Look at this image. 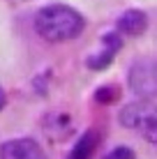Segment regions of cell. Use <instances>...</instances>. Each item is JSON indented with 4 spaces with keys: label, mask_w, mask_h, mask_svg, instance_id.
<instances>
[{
    "label": "cell",
    "mask_w": 157,
    "mask_h": 159,
    "mask_svg": "<svg viewBox=\"0 0 157 159\" xmlns=\"http://www.w3.org/2000/svg\"><path fill=\"white\" fill-rule=\"evenodd\" d=\"M95 99L99 102V104H111V102H116L118 99V88H99V90L95 92Z\"/></svg>",
    "instance_id": "cell-8"
},
{
    "label": "cell",
    "mask_w": 157,
    "mask_h": 159,
    "mask_svg": "<svg viewBox=\"0 0 157 159\" xmlns=\"http://www.w3.org/2000/svg\"><path fill=\"white\" fill-rule=\"evenodd\" d=\"M5 102H7V97H5V90L0 88V111L5 108Z\"/></svg>",
    "instance_id": "cell-10"
},
{
    "label": "cell",
    "mask_w": 157,
    "mask_h": 159,
    "mask_svg": "<svg viewBox=\"0 0 157 159\" xmlns=\"http://www.w3.org/2000/svg\"><path fill=\"white\" fill-rule=\"evenodd\" d=\"M129 88L141 99L157 97V60H139L129 69Z\"/></svg>",
    "instance_id": "cell-3"
},
{
    "label": "cell",
    "mask_w": 157,
    "mask_h": 159,
    "mask_svg": "<svg viewBox=\"0 0 157 159\" xmlns=\"http://www.w3.org/2000/svg\"><path fill=\"white\" fill-rule=\"evenodd\" d=\"M111 60H113V51L104 48V53H99V56H90V58H88V67H90V69H104L106 65H111Z\"/></svg>",
    "instance_id": "cell-7"
},
{
    "label": "cell",
    "mask_w": 157,
    "mask_h": 159,
    "mask_svg": "<svg viewBox=\"0 0 157 159\" xmlns=\"http://www.w3.org/2000/svg\"><path fill=\"white\" fill-rule=\"evenodd\" d=\"M85 21L76 9L65 5L42 7L35 16V30L48 42H69L81 35Z\"/></svg>",
    "instance_id": "cell-1"
},
{
    "label": "cell",
    "mask_w": 157,
    "mask_h": 159,
    "mask_svg": "<svg viewBox=\"0 0 157 159\" xmlns=\"http://www.w3.org/2000/svg\"><path fill=\"white\" fill-rule=\"evenodd\" d=\"M120 125L139 131L150 143H157V104H153L150 99L127 104L120 111Z\"/></svg>",
    "instance_id": "cell-2"
},
{
    "label": "cell",
    "mask_w": 157,
    "mask_h": 159,
    "mask_svg": "<svg viewBox=\"0 0 157 159\" xmlns=\"http://www.w3.org/2000/svg\"><path fill=\"white\" fill-rule=\"evenodd\" d=\"M95 148H97V134L95 131H88V134H83L76 141V145H74L69 159H90L93 152H95Z\"/></svg>",
    "instance_id": "cell-6"
},
{
    "label": "cell",
    "mask_w": 157,
    "mask_h": 159,
    "mask_svg": "<svg viewBox=\"0 0 157 159\" xmlns=\"http://www.w3.org/2000/svg\"><path fill=\"white\" fill-rule=\"evenodd\" d=\"M104 159H134V152L129 150V148L120 145V148H113V150H111Z\"/></svg>",
    "instance_id": "cell-9"
},
{
    "label": "cell",
    "mask_w": 157,
    "mask_h": 159,
    "mask_svg": "<svg viewBox=\"0 0 157 159\" xmlns=\"http://www.w3.org/2000/svg\"><path fill=\"white\" fill-rule=\"evenodd\" d=\"M0 159H48V157L37 141L14 139L0 145Z\"/></svg>",
    "instance_id": "cell-4"
},
{
    "label": "cell",
    "mask_w": 157,
    "mask_h": 159,
    "mask_svg": "<svg viewBox=\"0 0 157 159\" xmlns=\"http://www.w3.org/2000/svg\"><path fill=\"white\" fill-rule=\"evenodd\" d=\"M118 28H120V32H125L129 37H136L148 28V16L143 12H139V9H129V12H125L118 19Z\"/></svg>",
    "instance_id": "cell-5"
}]
</instances>
